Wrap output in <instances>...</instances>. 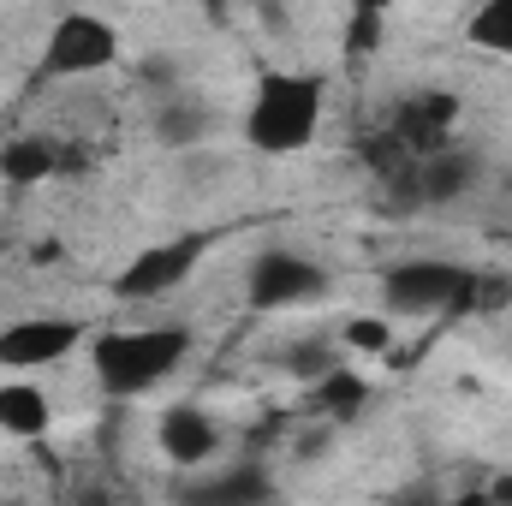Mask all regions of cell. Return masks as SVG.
<instances>
[{
	"instance_id": "6da1fadb",
	"label": "cell",
	"mask_w": 512,
	"mask_h": 506,
	"mask_svg": "<svg viewBox=\"0 0 512 506\" xmlns=\"http://www.w3.org/2000/svg\"><path fill=\"white\" fill-rule=\"evenodd\" d=\"M322 114H328L322 72H262L245 108V143L256 155H298L316 143Z\"/></svg>"
},
{
	"instance_id": "7a4b0ae2",
	"label": "cell",
	"mask_w": 512,
	"mask_h": 506,
	"mask_svg": "<svg viewBox=\"0 0 512 506\" xmlns=\"http://www.w3.org/2000/svg\"><path fill=\"white\" fill-rule=\"evenodd\" d=\"M191 358V328L185 322H155V328H108L90 340V370L102 381V393L114 399H143L167 376H179V364Z\"/></svg>"
},
{
	"instance_id": "3957f363",
	"label": "cell",
	"mask_w": 512,
	"mask_h": 506,
	"mask_svg": "<svg viewBox=\"0 0 512 506\" xmlns=\"http://www.w3.org/2000/svg\"><path fill=\"white\" fill-rule=\"evenodd\" d=\"M477 268L447 256H405L382 268V310L387 322H423V316H465L477 310Z\"/></svg>"
},
{
	"instance_id": "277c9868",
	"label": "cell",
	"mask_w": 512,
	"mask_h": 506,
	"mask_svg": "<svg viewBox=\"0 0 512 506\" xmlns=\"http://www.w3.org/2000/svg\"><path fill=\"white\" fill-rule=\"evenodd\" d=\"M126 42H120V24L102 18V12H60L42 36V66L36 78L42 84H72V78H96L108 66H120Z\"/></svg>"
},
{
	"instance_id": "5b68a950",
	"label": "cell",
	"mask_w": 512,
	"mask_h": 506,
	"mask_svg": "<svg viewBox=\"0 0 512 506\" xmlns=\"http://www.w3.org/2000/svg\"><path fill=\"white\" fill-rule=\"evenodd\" d=\"M334 274L304 251H286V245H268L251 256L245 268V298H251L256 316H280V310H304L316 298H328Z\"/></svg>"
},
{
	"instance_id": "8992f818",
	"label": "cell",
	"mask_w": 512,
	"mask_h": 506,
	"mask_svg": "<svg viewBox=\"0 0 512 506\" xmlns=\"http://www.w3.org/2000/svg\"><path fill=\"white\" fill-rule=\"evenodd\" d=\"M209 245H215V233H173V239L143 245V251L114 274V298H120V304H155V298L179 292V286L197 274V262L209 256Z\"/></svg>"
},
{
	"instance_id": "52a82bcc",
	"label": "cell",
	"mask_w": 512,
	"mask_h": 506,
	"mask_svg": "<svg viewBox=\"0 0 512 506\" xmlns=\"http://www.w3.org/2000/svg\"><path fill=\"white\" fill-rule=\"evenodd\" d=\"M84 346V322L78 316H18L0 328V376H30L48 370L60 358H72Z\"/></svg>"
},
{
	"instance_id": "ba28073f",
	"label": "cell",
	"mask_w": 512,
	"mask_h": 506,
	"mask_svg": "<svg viewBox=\"0 0 512 506\" xmlns=\"http://www.w3.org/2000/svg\"><path fill=\"white\" fill-rule=\"evenodd\" d=\"M155 447H161V459H167L173 471H209V465L221 459L227 435H221L215 411L179 399V405H167V411L155 417Z\"/></svg>"
},
{
	"instance_id": "9c48e42d",
	"label": "cell",
	"mask_w": 512,
	"mask_h": 506,
	"mask_svg": "<svg viewBox=\"0 0 512 506\" xmlns=\"http://www.w3.org/2000/svg\"><path fill=\"white\" fill-rule=\"evenodd\" d=\"M453 126H459V96L453 90H411V96H399V108H393V120L387 131L423 161V155H435V149H447L453 143Z\"/></svg>"
},
{
	"instance_id": "30bf717a",
	"label": "cell",
	"mask_w": 512,
	"mask_h": 506,
	"mask_svg": "<svg viewBox=\"0 0 512 506\" xmlns=\"http://www.w3.org/2000/svg\"><path fill=\"white\" fill-rule=\"evenodd\" d=\"M280 501V483L268 465H227V471H209V477H185L173 489V506H274Z\"/></svg>"
},
{
	"instance_id": "8fae6325",
	"label": "cell",
	"mask_w": 512,
	"mask_h": 506,
	"mask_svg": "<svg viewBox=\"0 0 512 506\" xmlns=\"http://www.w3.org/2000/svg\"><path fill=\"white\" fill-rule=\"evenodd\" d=\"M72 167V155L60 149V137H42V131H24V137H6L0 143V179L30 191L42 179H60Z\"/></svg>"
},
{
	"instance_id": "7c38bea8",
	"label": "cell",
	"mask_w": 512,
	"mask_h": 506,
	"mask_svg": "<svg viewBox=\"0 0 512 506\" xmlns=\"http://www.w3.org/2000/svg\"><path fill=\"white\" fill-rule=\"evenodd\" d=\"M370 399H376V387L358 376V370L340 364V370H328V376L304 393V411H310L316 423H328V429H352V423L370 411Z\"/></svg>"
},
{
	"instance_id": "4fadbf2b",
	"label": "cell",
	"mask_w": 512,
	"mask_h": 506,
	"mask_svg": "<svg viewBox=\"0 0 512 506\" xmlns=\"http://www.w3.org/2000/svg\"><path fill=\"white\" fill-rule=\"evenodd\" d=\"M149 131H155L161 149H197L215 131V108L197 102V96H185V90H161V102L149 114Z\"/></svg>"
},
{
	"instance_id": "5bb4252c",
	"label": "cell",
	"mask_w": 512,
	"mask_h": 506,
	"mask_svg": "<svg viewBox=\"0 0 512 506\" xmlns=\"http://www.w3.org/2000/svg\"><path fill=\"white\" fill-rule=\"evenodd\" d=\"M48 423H54V405H48V393H42L36 381H24V376L0 381V435H12V441H42Z\"/></svg>"
},
{
	"instance_id": "9a60e30c",
	"label": "cell",
	"mask_w": 512,
	"mask_h": 506,
	"mask_svg": "<svg viewBox=\"0 0 512 506\" xmlns=\"http://www.w3.org/2000/svg\"><path fill=\"white\" fill-rule=\"evenodd\" d=\"M465 42L512 60V0H483V6L465 18Z\"/></svg>"
},
{
	"instance_id": "2e32d148",
	"label": "cell",
	"mask_w": 512,
	"mask_h": 506,
	"mask_svg": "<svg viewBox=\"0 0 512 506\" xmlns=\"http://www.w3.org/2000/svg\"><path fill=\"white\" fill-rule=\"evenodd\" d=\"M382 36H387V6H376V0H358L352 6V18H346V54L352 60H370L376 48H382Z\"/></svg>"
},
{
	"instance_id": "e0dca14e",
	"label": "cell",
	"mask_w": 512,
	"mask_h": 506,
	"mask_svg": "<svg viewBox=\"0 0 512 506\" xmlns=\"http://www.w3.org/2000/svg\"><path fill=\"white\" fill-rule=\"evenodd\" d=\"M280 364H286V376L310 381V387L328 376V370H340L334 346H322V340H298V346H286V352H280Z\"/></svg>"
},
{
	"instance_id": "ac0fdd59",
	"label": "cell",
	"mask_w": 512,
	"mask_h": 506,
	"mask_svg": "<svg viewBox=\"0 0 512 506\" xmlns=\"http://www.w3.org/2000/svg\"><path fill=\"white\" fill-rule=\"evenodd\" d=\"M340 334H346L352 352H387V346H393V322H387V316H352Z\"/></svg>"
},
{
	"instance_id": "d6986e66",
	"label": "cell",
	"mask_w": 512,
	"mask_h": 506,
	"mask_svg": "<svg viewBox=\"0 0 512 506\" xmlns=\"http://www.w3.org/2000/svg\"><path fill=\"white\" fill-rule=\"evenodd\" d=\"M328 447H334V429H328V423H316V429H304V435L292 441V453H298V459H322Z\"/></svg>"
},
{
	"instance_id": "ffe728a7",
	"label": "cell",
	"mask_w": 512,
	"mask_h": 506,
	"mask_svg": "<svg viewBox=\"0 0 512 506\" xmlns=\"http://www.w3.org/2000/svg\"><path fill=\"white\" fill-rule=\"evenodd\" d=\"M483 495H489L495 506H512V471H495V477L483 483Z\"/></svg>"
},
{
	"instance_id": "44dd1931",
	"label": "cell",
	"mask_w": 512,
	"mask_h": 506,
	"mask_svg": "<svg viewBox=\"0 0 512 506\" xmlns=\"http://www.w3.org/2000/svg\"><path fill=\"white\" fill-rule=\"evenodd\" d=\"M393 506H441V495H435V489H405Z\"/></svg>"
},
{
	"instance_id": "7402d4cb",
	"label": "cell",
	"mask_w": 512,
	"mask_h": 506,
	"mask_svg": "<svg viewBox=\"0 0 512 506\" xmlns=\"http://www.w3.org/2000/svg\"><path fill=\"white\" fill-rule=\"evenodd\" d=\"M441 506H495V501H489V495H483V489H459V495H453V501H441Z\"/></svg>"
}]
</instances>
